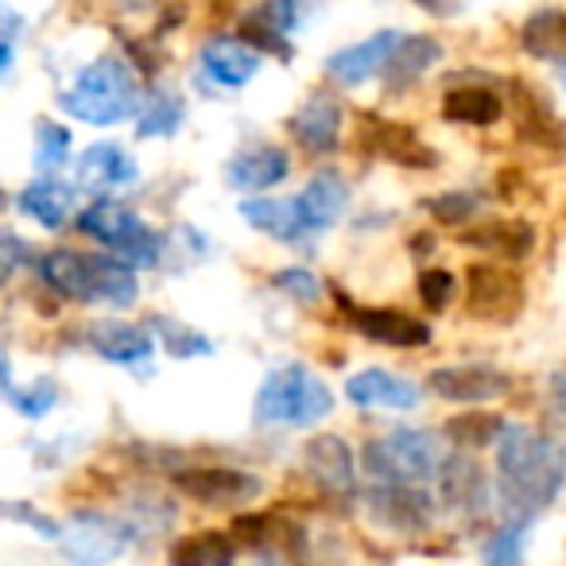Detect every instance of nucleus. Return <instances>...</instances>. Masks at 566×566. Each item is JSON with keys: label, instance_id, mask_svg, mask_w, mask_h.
Instances as JSON below:
<instances>
[{"label": "nucleus", "instance_id": "obj_28", "mask_svg": "<svg viewBox=\"0 0 566 566\" xmlns=\"http://www.w3.org/2000/svg\"><path fill=\"white\" fill-rule=\"evenodd\" d=\"M241 218L283 244H300L307 237L292 198H249V202H241Z\"/></svg>", "mask_w": 566, "mask_h": 566}, {"label": "nucleus", "instance_id": "obj_13", "mask_svg": "<svg viewBox=\"0 0 566 566\" xmlns=\"http://www.w3.org/2000/svg\"><path fill=\"white\" fill-rule=\"evenodd\" d=\"M303 470L326 496H349L357 485V458L342 434H318L303 450Z\"/></svg>", "mask_w": 566, "mask_h": 566}, {"label": "nucleus", "instance_id": "obj_23", "mask_svg": "<svg viewBox=\"0 0 566 566\" xmlns=\"http://www.w3.org/2000/svg\"><path fill=\"white\" fill-rule=\"evenodd\" d=\"M198 66H202V78L218 90H241L249 86L260 74V51H252L249 43L241 40H210L198 55Z\"/></svg>", "mask_w": 566, "mask_h": 566}, {"label": "nucleus", "instance_id": "obj_40", "mask_svg": "<svg viewBox=\"0 0 566 566\" xmlns=\"http://www.w3.org/2000/svg\"><path fill=\"white\" fill-rule=\"evenodd\" d=\"M275 292H283L287 300H295L300 307H315L318 300H323V280H318L315 272H307V268H280V272L272 275Z\"/></svg>", "mask_w": 566, "mask_h": 566}, {"label": "nucleus", "instance_id": "obj_9", "mask_svg": "<svg viewBox=\"0 0 566 566\" xmlns=\"http://www.w3.org/2000/svg\"><path fill=\"white\" fill-rule=\"evenodd\" d=\"M71 566H109L128 547L133 532L102 512H74L71 524L59 532Z\"/></svg>", "mask_w": 566, "mask_h": 566}, {"label": "nucleus", "instance_id": "obj_2", "mask_svg": "<svg viewBox=\"0 0 566 566\" xmlns=\"http://www.w3.org/2000/svg\"><path fill=\"white\" fill-rule=\"evenodd\" d=\"M43 283L71 303H102V307H133L140 300V283L128 264H120L109 252H82V249H48L35 256Z\"/></svg>", "mask_w": 566, "mask_h": 566}, {"label": "nucleus", "instance_id": "obj_21", "mask_svg": "<svg viewBox=\"0 0 566 566\" xmlns=\"http://www.w3.org/2000/svg\"><path fill=\"white\" fill-rule=\"evenodd\" d=\"M458 241L473 252H489L496 260H527L535 252V229L524 218H485L470 221V229H462Z\"/></svg>", "mask_w": 566, "mask_h": 566}, {"label": "nucleus", "instance_id": "obj_12", "mask_svg": "<svg viewBox=\"0 0 566 566\" xmlns=\"http://www.w3.org/2000/svg\"><path fill=\"white\" fill-rule=\"evenodd\" d=\"M349 323L373 346L388 349H423L431 346V326L419 315L396 307H349Z\"/></svg>", "mask_w": 566, "mask_h": 566}, {"label": "nucleus", "instance_id": "obj_45", "mask_svg": "<svg viewBox=\"0 0 566 566\" xmlns=\"http://www.w3.org/2000/svg\"><path fill=\"white\" fill-rule=\"evenodd\" d=\"M4 206H9V198H4V190H0V210H4Z\"/></svg>", "mask_w": 566, "mask_h": 566}, {"label": "nucleus", "instance_id": "obj_7", "mask_svg": "<svg viewBox=\"0 0 566 566\" xmlns=\"http://www.w3.org/2000/svg\"><path fill=\"white\" fill-rule=\"evenodd\" d=\"M171 481L187 501L206 509H241L260 496V478L237 465H179L171 470Z\"/></svg>", "mask_w": 566, "mask_h": 566}, {"label": "nucleus", "instance_id": "obj_1", "mask_svg": "<svg viewBox=\"0 0 566 566\" xmlns=\"http://www.w3.org/2000/svg\"><path fill=\"white\" fill-rule=\"evenodd\" d=\"M563 450L524 423L496 434V504L509 520H535L563 493Z\"/></svg>", "mask_w": 566, "mask_h": 566}, {"label": "nucleus", "instance_id": "obj_44", "mask_svg": "<svg viewBox=\"0 0 566 566\" xmlns=\"http://www.w3.org/2000/svg\"><path fill=\"white\" fill-rule=\"evenodd\" d=\"M252 566H283V563H275V558H268V555H264V558H256Z\"/></svg>", "mask_w": 566, "mask_h": 566}, {"label": "nucleus", "instance_id": "obj_19", "mask_svg": "<svg viewBox=\"0 0 566 566\" xmlns=\"http://www.w3.org/2000/svg\"><path fill=\"white\" fill-rule=\"evenodd\" d=\"M292 175V156L280 144H252V148L237 151L226 164V182L241 195H260V190L280 187Z\"/></svg>", "mask_w": 566, "mask_h": 566}, {"label": "nucleus", "instance_id": "obj_4", "mask_svg": "<svg viewBox=\"0 0 566 566\" xmlns=\"http://www.w3.org/2000/svg\"><path fill=\"white\" fill-rule=\"evenodd\" d=\"M334 411V392L311 365L292 361L283 369L268 373L260 385L256 400H252V416L264 427H295L307 431L318 427Z\"/></svg>", "mask_w": 566, "mask_h": 566}, {"label": "nucleus", "instance_id": "obj_17", "mask_svg": "<svg viewBox=\"0 0 566 566\" xmlns=\"http://www.w3.org/2000/svg\"><path fill=\"white\" fill-rule=\"evenodd\" d=\"M303 24V0H264L252 9V17L241 24V43L252 51L264 48L272 55H292V35Z\"/></svg>", "mask_w": 566, "mask_h": 566}, {"label": "nucleus", "instance_id": "obj_26", "mask_svg": "<svg viewBox=\"0 0 566 566\" xmlns=\"http://www.w3.org/2000/svg\"><path fill=\"white\" fill-rule=\"evenodd\" d=\"M439 63H442L439 40H431V35H400V43H396V51L388 55L380 78H385V86L392 90V94H400V90H408L411 82H419Z\"/></svg>", "mask_w": 566, "mask_h": 566}, {"label": "nucleus", "instance_id": "obj_8", "mask_svg": "<svg viewBox=\"0 0 566 566\" xmlns=\"http://www.w3.org/2000/svg\"><path fill=\"white\" fill-rule=\"evenodd\" d=\"M465 311L478 323H512L524 311V283L501 264L465 268Z\"/></svg>", "mask_w": 566, "mask_h": 566}, {"label": "nucleus", "instance_id": "obj_16", "mask_svg": "<svg viewBox=\"0 0 566 566\" xmlns=\"http://www.w3.org/2000/svg\"><path fill=\"white\" fill-rule=\"evenodd\" d=\"M396 43H400V32H377V35H369V40L334 51V55L326 59V78L338 82L342 90H357L369 78H380V71H385Z\"/></svg>", "mask_w": 566, "mask_h": 566}, {"label": "nucleus", "instance_id": "obj_14", "mask_svg": "<svg viewBox=\"0 0 566 566\" xmlns=\"http://www.w3.org/2000/svg\"><path fill=\"white\" fill-rule=\"evenodd\" d=\"M86 346L109 365H120V369H148L151 354H156L151 334L144 326L125 323V318H97V323H90Z\"/></svg>", "mask_w": 566, "mask_h": 566}, {"label": "nucleus", "instance_id": "obj_30", "mask_svg": "<svg viewBox=\"0 0 566 566\" xmlns=\"http://www.w3.org/2000/svg\"><path fill=\"white\" fill-rule=\"evenodd\" d=\"M512 105H516V128L520 136H524L527 144H535V148H551L558 151V144H563V133H558V117L547 109V102H543L535 90H527L524 82H512Z\"/></svg>", "mask_w": 566, "mask_h": 566}, {"label": "nucleus", "instance_id": "obj_3", "mask_svg": "<svg viewBox=\"0 0 566 566\" xmlns=\"http://www.w3.org/2000/svg\"><path fill=\"white\" fill-rule=\"evenodd\" d=\"M140 105V78L136 71L117 55H105L97 63L82 66L74 86H66L59 94V109L71 120L94 128H109L128 120Z\"/></svg>", "mask_w": 566, "mask_h": 566}, {"label": "nucleus", "instance_id": "obj_10", "mask_svg": "<svg viewBox=\"0 0 566 566\" xmlns=\"http://www.w3.org/2000/svg\"><path fill=\"white\" fill-rule=\"evenodd\" d=\"M342 128H346V113L331 94H311L287 120L292 140L315 159H326L342 148Z\"/></svg>", "mask_w": 566, "mask_h": 566}, {"label": "nucleus", "instance_id": "obj_32", "mask_svg": "<svg viewBox=\"0 0 566 566\" xmlns=\"http://www.w3.org/2000/svg\"><path fill=\"white\" fill-rule=\"evenodd\" d=\"M520 48L539 63H563L566 51V17L558 9H539L520 28Z\"/></svg>", "mask_w": 566, "mask_h": 566}, {"label": "nucleus", "instance_id": "obj_11", "mask_svg": "<svg viewBox=\"0 0 566 566\" xmlns=\"http://www.w3.org/2000/svg\"><path fill=\"white\" fill-rule=\"evenodd\" d=\"M427 388H431L439 400L447 403H493L504 400L512 388L509 373L493 369V365H447V369H434L427 377Z\"/></svg>", "mask_w": 566, "mask_h": 566}, {"label": "nucleus", "instance_id": "obj_38", "mask_svg": "<svg viewBox=\"0 0 566 566\" xmlns=\"http://www.w3.org/2000/svg\"><path fill=\"white\" fill-rule=\"evenodd\" d=\"M4 403H9L12 411H20L24 419H43L51 408L59 403V385L51 377H40L32 380V385H12L9 396H4Z\"/></svg>", "mask_w": 566, "mask_h": 566}, {"label": "nucleus", "instance_id": "obj_22", "mask_svg": "<svg viewBox=\"0 0 566 566\" xmlns=\"http://www.w3.org/2000/svg\"><path fill=\"white\" fill-rule=\"evenodd\" d=\"M346 400L365 411H416L423 392L388 369H365L346 380Z\"/></svg>", "mask_w": 566, "mask_h": 566}, {"label": "nucleus", "instance_id": "obj_42", "mask_svg": "<svg viewBox=\"0 0 566 566\" xmlns=\"http://www.w3.org/2000/svg\"><path fill=\"white\" fill-rule=\"evenodd\" d=\"M20 32H24V20H20L17 12H4V17H0V82L9 78L12 66H17Z\"/></svg>", "mask_w": 566, "mask_h": 566}, {"label": "nucleus", "instance_id": "obj_20", "mask_svg": "<svg viewBox=\"0 0 566 566\" xmlns=\"http://www.w3.org/2000/svg\"><path fill=\"white\" fill-rule=\"evenodd\" d=\"M292 202H295V210H300V221H303V229H307V237L323 233V229H331L334 221H342V213H346L349 182L342 171L323 167V171L311 175L307 187H303Z\"/></svg>", "mask_w": 566, "mask_h": 566}, {"label": "nucleus", "instance_id": "obj_35", "mask_svg": "<svg viewBox=\"0 0 566 566\" xmlns=\"http://www.w3.org/2000/svg\"><path fill=\"white\" fill-rule=\"evenodd\" d=\"M501 427H504V419L496 416V411L470 408V411H462V416L447 419V423H442V434H447L454 447H462V450L473 447V450H478V447H489V442H496Z\"/></svg>", "mask_w": 566, "mask_h": 566}, {"label": "nucleus", "instance_id": "obj_41", "mask_svg": "<svg viewBox=\"0 0 566 566\" xmlns=\"http://www.w3.org/2000/svg\"><path fill=\"white\" fill-rule=\"evenodd\" d=\"M419 303H423V311H431V315H442V311L454 303L458 295V280L454 272H447V268H427L423 275H419Z\"/></svg>", "mask_w": 566, "mask_h": 566}, {"label": "nucleus", "instance_id": "obj_29", "mask_svg": "<svg viewBox=\"0 0 566 566\" xmlns=\"http://www.w3.org/2000/svg\"><path fill=\"white\" fill-rule=\"evenodd\" d=\"M442 117L450 125H465V128H493L504 117V97L493 94L485 86H462L450 90L442 97Z\"/></svg>", "mask_w": 566, "mask_h": 566}, {"label": "nucleus", "instance_id": "obj_37", "mask_svg": "<svg viewBox=\"0 0 566 566\" xmlns=\"http://www.w3.org/2000/svg\"><path fill=\"white\" fill-rule=\"evenodd\" d=\"M66 159H71V128L55 125V120H40L35 125V171L55 175Z\"/></svg>", "mask_w": 566, "mask_h": 566}, {"label": "nucleus", "instance_id": "obj_27", "mask_svg": "<svg viewBox=\"0 0 566 566\" xmlns=\"http://www.w3.org/2000/svg\"><path fill=\"white\" fill-rule=\"evenodd\" d=\"M74 195H78L74 187L43 175V179L28 182V187L20 190L17 206H20V213H24L28 221H35L40 229H63L74 213Z\"/></svg>", "mask_w": 566, "mask_h": 566}, {"label": "nucleus", "instance_id": "obj_43", "mask_svg": "<svg viewBox=\"0 0 566 566\" xmlns=\"http://www.w3.org/2000/svg\"><path fill=\"white\" fill-rule=\"evenodd\" d=\"M17 385V380H12V365H9V357L0 354V400H4V396H9V388Z\"/></svg>", "mask_w": 566, "mask_h": 566}, {"label": "nucleus", "instance_id": "obj_24", "mask_svg": "<svg viewBox=\"0 0 566 566\" xmlns=\"http://www.w3.org/2000/svg\"><path fill=\"white\" fill-rule=\"evenodd\" d=\"M434 478H439V501L447 504V509L465 512V516H478V512L485 509L489 481H485V473L478 470V462H473L470 454L442 458L439 470H434Z\"/></svg>", "mask_w": 566, "mask_h": 566}, {"label": "nucleus", "instance_id": "obj_34", "mask_svg": "<svg viewBox=\"0 0 566 566\" xmlns=\"http://www.w3.org/2000/svg\"><path fill=\"white\" fill-rule=\"evenodd\" d=\"M148 334H156V346H164V354L171 357H210L213 354V342L206 338L202 331H195L190 323H182V318H171V315H151L148 326H144Z\"/></svg>", "mask_w": 566, "mask_h": 566}, {"label": "nucleus", "instance_id": "obj_6", "mask_svg": "<svg viewBox=\"0 0 566 566\" xmlns=\"http://www.w3.org/2000/svg\"><path fill=\"white\" fill-rule=\"evenodd\" d=\"M442 462V447L431 431L400 427L388 439H373L365 447V470L373 485H423Z\"/></svg>", "mask_w": 566, "mask_h": 566}, {"label": "nucleus", "instance_id": "obj_39", "mask_svg": "<svg viewBox=\"0 0 566 566\" xmlns=\"http://www.w3.org/2000/svg\"><path fill=\"white\" fill-rule=\"evenodd\" d=\"M481 198L473 190H447L439 198H427V213L442 226H470L473 213H478Z\"/></svg>", "mask_w": 566, "mask_h": 566}, {"label": "nucleus", "instance_id": "obj_46", "mask_svg": "<svg viewBox=\"0 0 566 566\" xmlns=\"http://www.w3.org/2000/svg\"><path fill=\"white\" fill-rule=\"evenodd\" d=\"M416 4H434V0H416Z\"/></svg>", "mask_w": 566, "mask_h": 566}, {"label": "nucleus", "instance_id": "obj_31", "mask_svg": "<svg viewBox=\"0 0 566 566\" xmlns=\"http://www.w3.org/2000/svg\"><path fill=\"white\" fill-rule=\"evenodd\" d=\"M182 120H187V105L179 94H171V90L140 94V105H136V136L140 140H167L179 133Z\"/></svg>", "mask_w": 566, "mask_h": 566}, {"label": "nucleus", "instance_id": "obj_15", "mask_svg": "<svg viewBox=\"0 0 566 566\" xmlns=\"http://www.w3.org/2000/svg\"><path fill=\"white\" fill-rule=\"evenodd\" d=\"M361 144L373 156L388 159V164H400V167H416V171H431V167L439 164V151H434L411 125H396V120L369 117L361 128Z\"/></svg>", "mask_w": 566, "mask_h": 566}, {"label": "nucleus", "instance_id": "obj_36", "mask_svg": "<svg viewBox=\"0 0 566 566\" xmlns=\"http://www.w3.org/2000/svg\"><path fill=\"white\" fill-rule=\"evenodd\" d=\"M527 535H532V520H504L481 547V563L485 566H520L527 551Z\"/></svg>", "mask_w": 566, "mask_h": 566}, {"label": "nucleus", "instance_id": "obj_33", "mask_svg": "<svg viewBox=\"0 0 566 566\" xmlns=\"http://www.w3.org/2000/svg\"><path fill=\"white\" fill-rule=\"evenodd\" d=\"M171 566H233L237 563V539L229 532H198V535H182L171 547Z\"/></svg>", "mask_w": 566, "mask_h": 566}, {"label": "nucleus", "instance_id": "obj_25", "mask_svg": "<svg viewBox=\"0 0 566 566\" xmlns=\"http://www.w3.org/2000/svg\"><path fill=\"white\" fill-rule=\"evenodd\" d=\"M373 516L396 532H419L434 520V501L423 485H373Z\"/></svg>", "mask_w": 566, "mask_h": 566}, {"label": "nucleus", "instance_id": "obj_5", "mask_svg": "<svg viewBox=\"0 0 566 566\" xmlns=\"http://www.w3.org/2000/svg\"><path fill=\"white\" fill-rule=\"evenodd\" d=\"M78 233L97 241L102 249H109V256H117L120 264H128L133 272L140 268H156L164 260V237L148 226L136 210H128L117 198H97L78 213Z\"/></svg>", "mask_w": 566, "mask_h": 566}, {"label": "nucleus", "instance_id": "obj_18", "mask_svg": "<svg viewBox=\"0 0 566 566\" xmlns=\"http://www.w3.org/2000/svg\"><path fill=\"white\" fill-rule=\"evenodd\" d=\"M140 179V167L128 156L120 144L105 140V144H90L82 151L78 167H74V190H90V195H105V190H125Z\"/></svg>", "mask_w": 566, "mask_h": 566}]
</instances>
